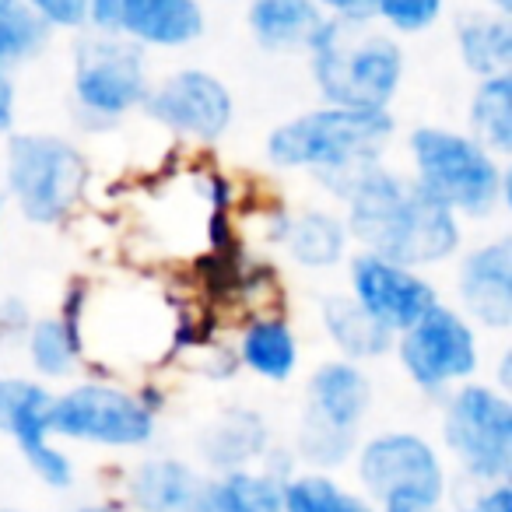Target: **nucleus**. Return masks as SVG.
Wrapping results in <instances>:
<instances>
[{
  "label": "nucleus",
  "instance_id": "412c9836",
  "mask_svg": "<svg viewBox=\"0 0 512 512\" xmlns=\"http://www.w3.org/2000/svg\"><path fill=\"white\" fill-rule=\"evenodd\" d=\"M323 330L348 362H369L393 351L397 337L379 327L351 295H327L323 299Z\"/></svg>",
  "mask_w": 512,
  "mask_h": 512
},
{
  "label": "nucleus",
  "instance_id": "6ab92c4d",
  "mask_svg": "<svg viewBox=\"0 0 512 512\" xmlns=\"http://www.w3.org/2000/svg\"><path fill=\"white\" fill-rule=\"evenodd\" d=\"M278 242L288 249L299 267H309V271H327V267H337L348 253V228H344L341 218L327 211H299L288 214L278 228Z\"/></svg>",
  "mask_w": 512,
  "mask_h": 512
},
{
  "label": "nucleus",
  "instance_id": "4c0bfd02",
  "mask_svg": "<svg viewBox=\"0 0 512 512\" xmlns=\"http://www.w3.org/2000/svg\"><path fill=\"white\" fill-rule=\"evenodd\" d=\"M0 204H4V200H0Z\"/></svg>",
  "mask_w": 512,
  "mask_h": 512
},
{
  "label": "nucleus",
  "instance_id": "9d476101",
  "mask_svg": "<svg viewBox=\"0 0 512 512\" xmlns=\"http://www.w3.org/2000/svg\"><path fill=\"white\" fill-rule=\"evenodd\" d=\"M355 453L358 481L369 502H414L439 512L446 498V467L428 439L414 432H379Z\"/></svg>",
  "mask_w": 512,
  "mask_h": 512
},
{
  "label": "nucleus",
  "instance_id": "f257e3e1",
  "mask_svg": "<svg viewBox=\"0 0 512 512\" xmlns=\"http://www.w3.org/2000/svg\"><path fill=\"white\" fill-rule=\"evenodd\" d=\"M334 197L348 204V235L365 253L404 267H435L456 256L463 242L460 218L442 207L414 176H400L383 165H365L348 176L327 179Z\"/></svg>",
  "mask_w": 512,
  "mask_h": 512
},
{
  "label": "nucleus",
  "instance_id": "ddd939ff",
  "mask_svg": "<svg viewBox=\"0 0 512 512\" xmlns=\"http://www.w3.org/2000/svg\"><path fill=\"white\" fill-rule=\"evenodd\" d=\"M50 400L53 393L36 379L0 376V435L15 439L18 453L46 488L67 491L74 484V463L53 446Z\"/></svg>",
  "mask_w": 512,
  "mask_h": 512
},
{
  "label": "nucleus",
  "instance_id": "6e6552de",
  "mask_svg": "<svg viewBox=\"0 0 512 512\" xmlns=\"http://www.w3.org/2000/svg\"><path fill=\"white\" fill-rule=\"evenodd\" d=\"M442 439L463 474L477 484L509 481L512 474V404L505 390L463 383L442 407Z\"/></svg>",
  "mask_w": 512,
  "mask_h": 512
},
{
  "label": "nucleus",
  "instance_id": "c85d7f7f",
  "mask_svg": "<svg viewBox=\"0 0 512 512\" xmlns=\"http://www.w3.org/2000/svg\"><path fill=\"white\" fill-rule=\"evenodd\" d=\"M446 0H376V22L397 36H421L442 18Z\"/></svg>",
  "mask_w": 512,
  "mask_h": 512
},
{
  "label": "nucleus",
  "instance_id": "c756f323",
  "mask_svg": "<svg viewBox=\"0 0 512 512\" xmlns=\"http://www.w3.org/2000/svg\"><path fill=\"white\" fill-rule=\"evenodd\" d=\"M25 8L46 25V29H85L92 0H25Z\"/></svg>",
  "mask_w": 512,
  "mask_h": 512
},
{
  "label": "nucleus",
  "instance_id": "bb28decb",
  "mask_svg": "<svg viewBox=\"0 0 512 512\" xmlns=\"http://www.w3.org/2000/svg\"><path fill=\"white\" fill-rule=\"evenodd\" d=\"M50 43V29L25 8V0H0V71L29 64Z\"/></svg>",
  "mask_w": 512,
  "mask_h": 512
},
{
  "label": "nucleus",
  "instance_id": "473e14b6",
  "mask_svg": "<svg viewBox=\"0 0 512 512\" xmlns=\"http://www.w3.org/2000/svg\"><path fill=\"white\" fill-rule=\"evenodd\" d=\"M15 109H18L15 81H11V71H0V137L11 134V127H15Z\"/></svg>",
  "mask_w": 512,
  "mask_h": 512
},
{
  "label": "nucleus",
  "instance_id": "4468645a",
  "mask_svg": "<svg viewBox=\"0 0 512 512\" xmlns=\"http://www.w3.org/2000/svg\"><path fill=\"white\" fill-rule=\"evenodd\" d=\"M348 274V295L393 337L404 334L414 320H421L439 302V292L432 288V281L421 278V271L393 264V260H383L376 253H365V249L351 256Z\"/></svg>",
  "mask_w": 512,
  "mask_h": 512
},
{
  "label": "nucleus",
  "instance_id": "5701e85b",
  "mask_svg": "<svg viewBox=\"0 0 512 512\" xmlns=\"http://www.w3.org/2000/svg\"><path fill=\"white\" fill-rule=\"evenodd\" d=\"M239 358L253 376L285 383L299 369V337L285 320H253L239 337Z\"/></svg>",
  "mask_w": 512,
  "mask_h": 512
},
{
  "label": "nucleus",
  "instance_id": "2f4dec72",
  "mask_svg": "<svg viewBox=\"0 0 512 512\" xmlns=\"http://www.w3.org/2000/svg\"><path fill=\"white\" fill-rule=\"evenodd\" d=\"M467 512H512V491L505 481L484 484L481 495L467 505Z\"/></svg>",
  "mask_w": 512,
  "mask_h": 512
},
{
  "label": "nucleus",
  "instance_id": "c9c22d12",
  "mask_svg": "<svg viewBox=\"0 0 512 512\" xmlns=\"http://www.w3.org/2000/svg\"><path fill=\"white\" fill-rule=\"evenodd\" d=\"M491 11H498V15H509L512 11V0H488Z\"/></svg>",
  "mask_w": 512,
  "mask_h": 512
},
{
  "label": "nucleus",
  "instance_id": "4be33fe9",
  "mask_svg": "<svg viewBox=\"0 0 512 512\" xmlns=\"http://www.w3.org/2000/svg\"><path fill=\"white\" fill-rule=\"evenodd\" d=\"M281 484L267 470H221L204 481L197 512H281Z\"/></svg>",
  "mask_w": 512,
  "mask_h": 512
},
{
  "label": "nucleus",
  "instance_id": "aec40b11",
  "mask_svg": "<svg viewBox=\"0 0 512 512\" xmlns=\"http://www.w3.org/2000/svg\"><path fill=\"white\" fill-rule=\"evenodd\" d=\"M456 50L470 74L495 78L512 67V25L498 11H470L456 22Z\"/></svg>",
  "mask_w": 512,
  "mask_h": 512
},
{
  "label": "nucleus",
  "instance_id": "0eeeda50",
  "mask_svg": "<svg viewBox=\"0 0 512 512\" xmlns=\"http://www.w3.org/2000/svg\"><path fill=\"white\" fill-rule=\"evenodd\" d=\"M151 92L144 50L109 32H92L74 53V109L88 130L120 123Z\"/></svg>",
  "mask_w": 512,
  "mask_h": 512
},
{
  "label": "nucleus",
  "instance_id": "7ed1b4c3",
  "mask_svg": "<svg viewBox=\"0 0 512 512\" xmlns=\"http://www.w3.org/2000/svg\"><path fill=\"white\" fill-rule=\"evenodd\" d=\"M390 109H341L320 106L278 123L267 134V162L285 172H316L327 179L348 176L365 165H376L390 144Z\"/></svg>",
  "mask_w": 512,
  "mask_h": 512
},
{
  "label": "nucleus",
  "instance_id": "1a4fd4ad",
  "mask_svg": "<svg viewBox=\"0 0 512 512\" xmlns=\"http://www.w3.org/2000/svg\"><path fill=\"white\" fill-rule=\"evenodd\" d=\"M50 432L106 449H141L155 439V407L109 383H81L53 393Z\"/></svg>",
  "mask_w": 512,
  "mask_h": 512
},
{
  "label": "nucleus",
  "instance_id": "f03ea898",
  "mask_svg": "<svg viewBox=\"0 0 512 512\" xmlns=\"http://www.w3.org/2000/svg\"><path fill=\"white\" fill-rule=\"evenodd\" d=\"M306 53L323 106L390 109L404 85V50L376 22L327 18Z\"/></svg>",
  "mask_w": 512,
  "mask_h": 512
},
{
  "label": "nucleus",
  "instance_id": "423d86ee",
  "mask_svg": "<svg viewBox=\"0 0 512 512\" xmlns=\"http://www.w3.org/2000/svg\"><path fill=\"white\" fill-rule=\"evenodd\" d=\"M372 411V383L365 369L348 358L323 362L306 383L299 453L313 467L334 470L358 449V435Z\"/></svg>",
  "mask_w": 512,
  "mask_h": 512
},
{
  "label": "nucleus",
  "instance_id": "f3484780",
  "mask_svg": "<svg viewBox=\"0 0 512 512\" xmlns=\"http://www.w3.org/2000/svg\"><path fill=\"white\" fill-rule=\"evenodd\" d=\"M204 477L183 460L148 456L130 474V502L141 512H197Z\"/></svg>",
  "mask_w": 512,
  "mask_h": 512
},
{
  "label": "nucleus",
  "instance_id": "f704fd0d",
  "mask_svg": "<svg viewBox=\"0 0 512 512\" xmlns=\"http://www.w3.org/2000/svg\"><path fill=\"white\" fill-rule=\"evenodd\" d=\"M71 512H127V509H120V505L102 502V505H78V509H71Z\"/></svg>",
  "mask_w": 512,
  "mask_h": 512
},
{
  "label": "nucleus",
  "instance_id": "39448f33",
  "mask_svg": "<svg viewBox=\"0 0 512 512\" xmlns=\"http://www.w3.org/2000/svg\"><path fill=\"white\" fill-rule=\"evenodd\" d=\"M92 179L81 148L57 134H15L4 148V186L36 225H60Z\"/></svg>",
  "mask_w": 512,
  "mask_h": 512
},
{
  "label": "nucleus",
  "instance_id": "a211bd4d",
  "mask_svg": "<svg viewBox=\"0 0 512 512\" xmlns=\"http://www.w3.org/2000/svg\"><path fill=\"white\" fill-rule=\"evenodd\" d=\"M327 22L313 0H249L246 25L253 39L271 53L306 50Z\"/></svg>",
  "mask_w": 512,
  "mask_h": 512
},
{
  "label": "nucleus",
  "instance_id": "cd10ccee",
  "mask_svg": "<svg viewBox=\"0 0 512 512\" xmlns=\"http://www.w3.org/2000/svg\"><path fill=\"white\" fill-rule=\"evenodd\" d=\"M25 351H29L32 369L43 379H64L74 372L81 358V348L67 337V330L60 327L57 316L50 320H36L25 330Z\"/></svg>",
  "mask_w": 512,
  "mask_h": 512
},
{
  "label": "nucleus",
  "instance_id": "20e7f679",
  "mask_svg": "<svg viewBox=\"0 0 512 512\" xmlns=\"http://www.w3.org/2000/svg\"><path fill=\"white\" fill-rule=\"evenodd\" d=\"M414 179L456 218H491L505 204V169L470 134L418 127L407 137Z\"/></svg>",
  "mask_w": 512,
  "mask_h": 512
},
{
  "label": "nucleus",
  "instance_id": "dca6fc26",
  "mask_svg": "<svg viewBox=\"0 0 512 512\" xmlns=\"http://www.w3.org/2000/svg\"><path fill=\"white\" fill-rule=\"evenodd\" d=\"M460 302L463 316L484 330L512 327V246L509 239H491L470 249L460 260Z\"/></svg>",
  "mask_w": 512,
  "mask_h": 512
},
{
  "label": "nucleus",
  "instance_id": "b1692460",
  "mask_svg": "<svg viewBox=\"0 0 512 512\" xmlns=\"http://www.w3.org/2000/svg\"><path fill=\"white\" fill-rule=\"evenodd\" d=\"M470 137L481 148H488L495 158H505L512 151V74L495 78H477V88L470 95Z\"/></svg>",
  "mask_w": 512,
  "mask_h": 512
},
{
  "label": "nucleus",
  "instance_id": "f8f14e48",
  "mask_svg": "<svg viewBox=\"0 0 512 512\" xmlns=\"http://www.w3.org/2000/svg\"><path fill=\"white\" fill-rule=\"evenodd\" d=\"M141 109L158 127L200 144L221 141L235 120V99L225 81L200 67H186L169 74L162 85H151Z\"/></svg>",
  "mask_w": 512,
  "mask_h": 512
},
{
  "label": "nucleus",
  "instance_id": "e433bc0d",
  "mask_svg": "<svg viewBox=\"0 0 512 512\" xmlns=\"http://www.w3.org/2000/svg\"><path fill=\"white\" fill-rule=\"evenodd\" d=\"M0 512H22V509H0Z\"/></svg>",
  "mask_w": 512,
  "mask_h": 512
},
{
  "label": "nucleus",
  "instance_id": "2eb2a0df",
  "mask_svg": "<svg viewBox=\"0 0 512 512\" xmlns=\"http://www.w3.org/2000/svg\"><path fill=\"white\" fill-rule=\"evenodd\" d=\"M88 25L141 50H179L204 36L207 15L200 0H102L88 11Z\"/></svg>",
  "mask_w": 512,
  "mask_h": 512
},
{
  "label": "nucleus",
  "instance_id": "393cba45",
  "mask_svg": "<svg viewBox=\"0 0 512 512\" xmlns=\"http://www.w3.org/2000/svg\"><path fill=\"white\" fill-rule=\"evenodd\" d=\"M200 449L207 453L211 467L218 470H239L249 460L264 456L267 449V428L264 418L253 411H232L225 421L207 432V439L200 442Z\"/></svg>",
  "mask_w": 512,
  "mask_h": 512
},
{
  "label": "nucleus",
  "instance_id": "9b49d317",
  "mask_svg": "<svg viewBox=\"0 0 512 512\" xmlns=\"http://www.w3.org/2000/svg\"><path fill=\"white\" fill-rule=\"evenodd\" d=\"M393 348H397L407 379L428 397H439V393L467 383L481 365L470 320L442 302H435L421 320H414L404 334H397Z\"/></svg>",
  "mask_w": 512,
  "mask_h": 512
},
{
  "label": "nucleus",
  "instance_id": "a878e982",
  "mask_svg": "<svg viewBox=\"0 0 512 512\" xmlns=\"http://www.w3.org/2000/svg\"><path fill=\"white\" fill-rule=\"evenodd\" d=\"M281 512H379L358 491H348L330 474H299L281 484Z\"/></svg>",
  "mask_w": 512,
  "mask_h": 512
},
{
  "label": "nucleus",
  "instance_id": "72a5a7b5",
  "mask_svg": "<svg viewBox=\"0 0 512 512\" xmlns=\"http://www.w3.org/2000/svg\"><path fill=\"white\" fill-rule=\"evenodd\" d=\"M379 512H432V509L414 505V502H386V505H379Z\"/></svg>",
  "mask_w": 512,
  "mask_h": 512
},
{
  "label": "nucleus",
  "instance_id": "7c9ffc66",
  "mask_svg": "<svg viewBox=\"0 0 512 512\" xmlns=\"http://www.w3.org/2000/svg\"><path fill=\"white\" fill-rule=\"evenodd\" d=\"M327 18H348V22H376V0H313Z\"/></svg>",
  "mask_w": 512,
  "mask_h": 512
}]
</instances>
